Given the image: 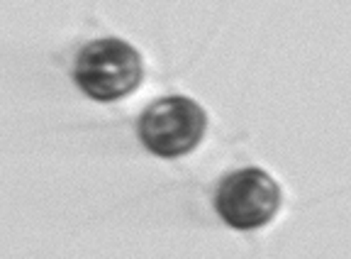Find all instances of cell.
<instances>
[{"label":"cell","mask_w":351,"mask_h":259,"mask_svg":"<svg viewBox=\"0 0 351 259\" xmlns=\"http://www.w3.org/2000/svg\"><path fill=\"white\" fill-rule=\"evenodd\" d=\"M142 56L130 42L117 37L93 39L81 47L73 64V81L88 98L112 103L142 83Z\"/></svg>","instance_id":"6da1fadb"},{"label":"cell","mask_w":351,"mask_h":259,"mask_svg":"<svg viewBox=\"0 0 351 259\" xmlns=\"http://www.w3.org/2000/svg\"><path fill=\"white\" fill-rule=\"evenodd\" d=\"M208 130L203 105L186 95H166L152 103L137 122L144 147L156 157L176 159L200 144Z\"/></svg>","instance_id":"7a4b0ae2"},{"label":"cell","mask_w":351,"mask_h":259,"mask_svg":"<svg viewBox=\"0 0 351 259\" xmlns=\"http://www.w3.org/2000/svg\"><path fill=\"white\" fill-rule=\"evenodd\" d=\"M280 208V186L258 166L230 171L215 193V210L234 230H256Z\"/></svg>","instance_id":"3957f363"}]
</instances>
